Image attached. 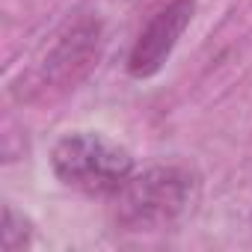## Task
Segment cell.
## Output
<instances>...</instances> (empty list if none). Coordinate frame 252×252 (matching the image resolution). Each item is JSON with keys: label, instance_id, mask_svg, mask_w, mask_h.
I'll return each mask as SVG.
<instances>
[{"label": "cell", "instance_id": "1", "mask_svg": "<svg viewBox=\"0 0 252 252\" xmlns=\"http://www.w3.org/2000/svg\"><path fill=\"white\" fill-rule=\"evenodd\" d=\"M199 175L181 163H160L134 172L113 196L116 228L149 234L172 228L196 202Z\"/></svg>", "mask_w": 252, "mask_h": 252}, {"label": "cell", "instance_id": "2", "mask_svg": "<svg viewBox=\"0 0 252 252\" xmlns=\"http://www.w3.org/2000/svg\"><path fill=\"white\" fill-rule=\"evenodd\" d=\"M51 169L57 181L83 196L113 199L134 175V158L125 146L104 134L74 131L54 146Z\"/></svg>", "mask_w": 252, "mask_h": 252}, {"label": "cell", "instance_id": "3", "mask_svg": "<svg viewBox=\"0 0 252 252\" xmlns=\"http://www.w3.org/2000/svg\"><path fill=\"white\" fill-rule=\"evenodd\" d=\"M101 48V24L95 18H80L74 21L57 45L48 51V57L39 65L36 86L42 92H65L74 89L77 80L86 77V71L95 65Z\"/></svg>", "mask_w": 252, "mask_h": 252}, {"label": "cell", "instance_id": "4", "mask_svg": "<svg viewBox=\"0 0 252 252\" xmlns=\"http://www.w3.org/2000/svg\"><path fill=\"white\" fill-rule=\"evenodd\" d=\"M193 15H196V0H166L146 21L137 42L131 45L128 74L137 80L155 77L172 57V51H175L178 39L184 36V30L190 27Z\"/></svg>", "mask_w": 252, "mask_h": 252}, {"label": "cell", "instance_id": "5", "mask_svg": "<svg viewBox=\"0 0 252 252\" xmlns=\"http://www.w3.org/2000/svg\"><path fill=\"white\" fill-rule=\"evenodd\" d=\"M33 240V222L18 214L12 205L3 208V249L6 252H18V249H27Z\"/></svg>", "mask_w": 252, "mask_h": 252}]
</instances>
